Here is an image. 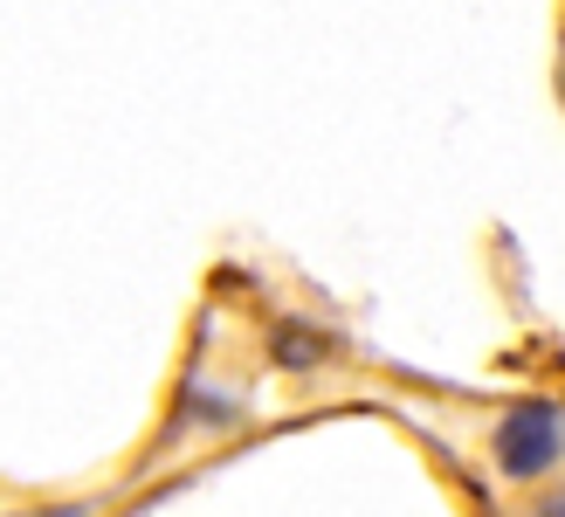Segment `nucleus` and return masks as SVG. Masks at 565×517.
Returning a JSON list of instances; mask_svg holds the SVG:
<instances>
[{
	"instance_id": "nucleus-3",
	"label": "nucleus",
	"mask_w": 565,
	"mask_h": 517,
	"mask_svg": "<svg viewBox=\"0 0 565 517\" xmlns=\"http://www.w3.org/2000/svg\"><path fill=\"white\" fill-rule=\"evenodd\" d=\"M511 517H565V483L545 476V483H531V490H518V510Z\"/></svg>"
},
{
	"instance_id": "nucleus-2",
	"label": "nucleus",
	"mask_w": 565,
	"mask_h": 517,
	"mask_svg": "<svg viewBox=\"0 0 565 517\" xmlns=\"http://www.w3.org/2000/svg\"><path fill=\"white\" fill-rule=\"evenodd\" d=\"M269 366L276 372H324L331 366V338L310 325H276L269 331Z\"/></svg>"
},
{
	"instance_id": "nucleus-1",
	"label": "nucleus",
	"mask_w": 565,
	"mask_h": 517,
	"mask_svg": "<svg viewBox=\"0 0 565 517\" xmlns=\"http://www.w3.org/2000/svg\"><path fill=\"white\" fill-rule=\"evenodd\" d=\"M565 463V400L558 393H524L490 421V469L511 490H531V483L558 476Z\"/></svg>"
},
{
	"instance_id": "nucleus-4",
	"label": "nucleus",
	"mask_w": 565,
	"mask_h": 517,
	"mask_svg": "<svg viewBox=\"0 0 565 517\" xmlns=\"http://www.w3.org/2000/svg\"><path fill=\"white\" fill-rule=\"evenodd\" d=\"M558 97H565V70H558Z\"/></svg>"
}]
</instances>
